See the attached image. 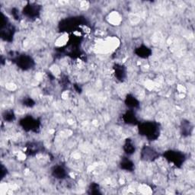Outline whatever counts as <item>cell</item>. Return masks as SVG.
Here are the masks:
<instances>
[{
    "mask_svg": "<svg viewBox=\"0 0 195 195\" xmlns=\"http://www.w3.org/2000/svg\"><path fill=\"white\" fill-rule=\"evenodd\" d=\"M124 150H125L126 153H127L128 155L133 154L135 151V147H134V145L131 143L130 141L127 142V143L124 146Z\"/></svg>",
    "mask_w": 195,
    "mask_h": 195,
    "instance_id": "9c48e42d",
    "label": "cell"
},
{
    "mask_svg": "<svg viewBox=\"0 0 195 195\" xmlns=\"http://www.w3.org/2000/svg\"><path fill=\"white\" fill-rule=\"evenodd\" d=\"M122 168L127 170H130L133 168V163L130 160H125L122 162Z\"/></svg>",
    "mask_w": 195,
    "mask_h": 195,
    "instance_id": "8fae6325",
    "label": "cell"
},
{
    "mask_svg": "<svg viewBox=\"0 0 195 195\" xmlns=\"http://www.w3.org/2000/svg\"><path fill=\"white\" fill-rule=\"evenodd\" d=\"M24 14L28 16L34 17L37 16L39 14V8L38 5H27L24 9Z\"/></svg>",
    "mask_w": 195,
    "mask_h": 195,
    "instance_id": "3957f363",
    "label": "cell"
},
{
    "mask_svg": "<svg viewBox=\"0 0 195 195\" xmlns=\"http://www.w3.org/2000/svg\"><path fill=\"white\" fill-rule=\"evenodd\" d=\"M115 70V76L119 80L124 79L125 76V70H124L122 66H117V67H114Z\"/></svg>",
    "mask_w": 195,
    "mask_h": 195,
    "instance_id": "5b68a950",
    "label": "cell"
},
{
    "mask_svg": "<svg viewBox=\"0 0 195 195\" xmlns=\"http://www.w3.org/2000/svg\"><path fill=\"white\" fill-rule=\"evenodd\" d=\"M33 61L29 57L24 56V57H20L19 61H18V64L21 67V68L24 69V70H27V69L30 68L32 66Z\"/></svg>",
    "mask_w": 195,
    "mask_h": 195,
    "instance_id": "277c9868",
    "label": "cell"
},
{
    "mask_svg": "<svg viewBox=\"0 0 195 195\" xmlns=\"http://www.w3.org/2000/svg\"><path fill=\"white\" fill-rule=\"evenodd\" d=\"M124 119H125V121L128 124H134L137 120L135 117V114L132 112H127V114L124 115Z\"/></svg>",
    "mask_w": 195,
    "mask_h": 195,
    "instance_id": "ba28073f",
    "label": "cell"
},
{
    "mask_svg": "<svg viewBox=\"0 0 195 195\" xmlns=\"http://www.w3.org/2000/svg\"><path fill=\"white\" fill-rule=\"evenodd\" d=\"M126 102L127 105L130 107H135L136 106L138 105V102L133 97H127Z\"/></svg>",
    "mask_w": 195,
    "mask_h": 195,
    "instance_id": "30bf717a",
    "label": "cell"
},
{
    "mask_svg": "<svg viewBox=\"0 0 195 195\" xmlns=\"http://www.w3.org/2000/svg\"><path fill=\"white\" fill-rule=\"evenodd\" d=\"M53 172H54V175L56 176V178H63L66 175L65 170L62 167H56Z\"/></svg>",
    "mask_w": 195,
    "mask_h": 195,
    "instance_id": "8992f818",
    "label": "cell"
},
{
    "mask_svg": "<svg viewBox=\"0 0 195 195\" xmlns=\"http://www.w3.org/2000/svg\"><path fill=\"white\" fill-rule=\"evenodd\" d=\"M140 132L143 135H145L149 139H156L159 133L158 127L154 123H145L142 124L140 128Z\"/></svg>",
    "mask_w": 195,
    "mask_h": 195,
    "instance_id": "6da1fadb",
    "label": "cell"
},
{
    "mask_svg": "<svg viewBox=\"0 0 195 195\" xmlns=\"http://www.w3.org/2000/svg\"><path fill=\"white\" fill-rule=\"evenodd\" d=\"M138 55L141 57H149L150 54V51L149 50V48H147L146 47H141L138 49Z\"/></svg>",
    "mask_w": 195,
    "mask_h": 195,
    "instance_id": "52a82bcc",
    "label": "cell"
},
{
    "mask_svg": "<svg viewBox=\"0 0 195 195\" xmlns=\"http://www.w3.org/2000/svg\"><path fill=\"white\" fill-rule=\"evenodd\" d=\"M167 157L172 162L177 165L181 164L184 162V156L177 152H169L167 153Z\"/></svg>",
    "mask_w": 195,
    "mask_h": 195,
    "instance_id": "7a4b0ae2",
    "label": "cell"
}]
</instances>
